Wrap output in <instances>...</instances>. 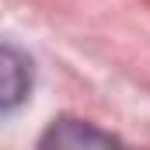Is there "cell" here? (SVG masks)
<instances>
[{
    "instance_id": "6da1fadb",
    "label": "cell",
    "mask_w": 150,
    "mask_h": 150,
    "mask_svg": "<svg viewBox=\"0 0 150 150\" xmlns=\"http://www.w3.org/2000/svg\"><path fill=\"white\" fill-rule=\"evenodd\" d=\"M115 143L119 140L112 133H101L98 126L80 122V119H56L38 140L42 150H52V147L56 150H80V147H115Z\"/></svg>"
},
{
    "instance_id": "7a4b0ae2",
    "label": "cell",
    "mask_w": 150,
    "mask_h": 150,
    "mask_svg": "<svg viewBox=\"0 0 150 150\" xmlns=\"http://www.w3.org/2000/svg\"><path fill=\"white\" fill-rule=\"evenodd\" d=\"M32 91V59L11 42L0 49V108L14 112Z\"/></svg>"
}]
</instances>
